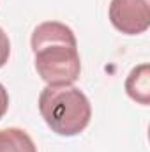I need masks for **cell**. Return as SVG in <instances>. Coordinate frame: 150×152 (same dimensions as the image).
I'll return each mask as SVG.
<instances>
[{"instance_id":"6da1fadb","label":"cell","mask_w":150,"mask_h":152,"mask_svg":"<svg viewBox=\"0 0 150 152\" xmlns=\"http://www.w3.org/2000/svg\"><path fill=\"white\" fill-rule=\"evenodd\" d=\"M30 46L37 75L50 87L73 85L81 73L74 32L60 21H44L32 32Z\"/></svg>"},{"instance_id":"7a4b0ae2","label":"cell","mask_w":150,"mask_h":152,"mask_svg":"<svg viewBox=\"0 0 150 152\" xmlns=\"http://www.w3.org/2000/svg\"><path fill=\"white\" fill-rule=\"evenodd\" d=\"M39 112L46 126L60 136H76L90 124L88 97L73 85L44 87L39 94Z\"/></svg>"},{"instance_id":"3957f363","label":"cell","mask_w":150,"mask_h":152,"mask_svg":"<svg viewBox=\"0 0 150 152\" xmlns=\"http://www.w3.org/2000/svg\"><path fill=\"white\" fill-rule=\"evenodd\" d=\"M110 21L125 36H140L150 27V0H111Z\"/></svg>"},{"instance_id":"277c9868","label":"cell","mask_w":150,"mask_h":152,"mask_svg":"<svg viewBox=\"0 0 150 152\" xmlns=\"http://www.w3.org/2000/svg\"><path fill=\"white\" fill-rule=\"evenodd\" d=\"M125 92L127 96L136 101L138 104H150V66L140 64L136 66L125 80Z\"/></svg>"},{"instance_id":"5b68a950","label":"cell","mask_w":150,"mask_h":152,"mask_svg":"<svg viewBox=\"0 0 150 152\" xmlns=\"http://www.w3.org/2000/svg\"><path fill=\"white\" fill-rule=\"evenodd\" d=\"M0 152H37L30 134L20 127L0 129Z\"/></svg>"},{"instance_id":"8992f818","label":"cell","mask_w":150,"mask_h":152,"mask_svg":"<svg viewBox=\"0 0 150 152\" xmlns=\"http://www.w3.org/2000/svg\"><path fill=\"white\" fill-rule=\"evenodd\" d=\"M9 55H11V41L7 37V34L4 32V28H0V67L7 64Z\"/></svg>"},{"instance_id":"52a82bcc","label":"cell","mask_w":150,"mask_h":152,"mask_svg":"<svg viewBox=\"0 0 150 152\" xmlns=\"http://www.w3.org/2000/svg\"><path fill=\"white\" fill-rule=\"evenodd\" d=\"M7 108H9V94H7L5 87L0 83V118L5 115Z\"/></svg>"}]
</instances>
